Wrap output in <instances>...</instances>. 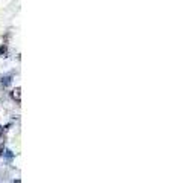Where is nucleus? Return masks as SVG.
<instances>
[{"label":"nucleus","mask_w":173,"mask_h":183,"mask_svg":"<svg viewBox=\"0 0 173 183\" xmlns=\"http://www.w3.org/2000/svg\"><path fill=\"white\" fill-rule=\"evenodd\" d=\"M20 92H21V90H20V87H17V88H14V90L11 92V96H12L17 102H20V101H21V93H20Z\"/></svg>","instance_id":"f257e3e1"},{"label":"nucleus","mask_w":173,"mask_h":183,"mask_svg":"<svg viewBox=\"0 0 173 183\" xmlns=\"http://www.w3.org/2000/svg\"><path fill=\"white\" fill-rule=\"evenodd\" d=\"M5 52H6V48H5V46H2V48H0V55L5 54Z\"/></svg>","instance_id":"f03ea898"},{"label":"nucleus","mask_w":173,"mask_h":183,"mask_svg":"<svg viewBox=\"0 0 173 183\" xmlns=\"http://www.w3.org/2000/svg\"><path fill=\"white\" fill-rule=\"evenodd\" d=\"M0 134H2V130H0Z\"/></svg>","instance_id":"7ed1b4c3"}]
</instances>
